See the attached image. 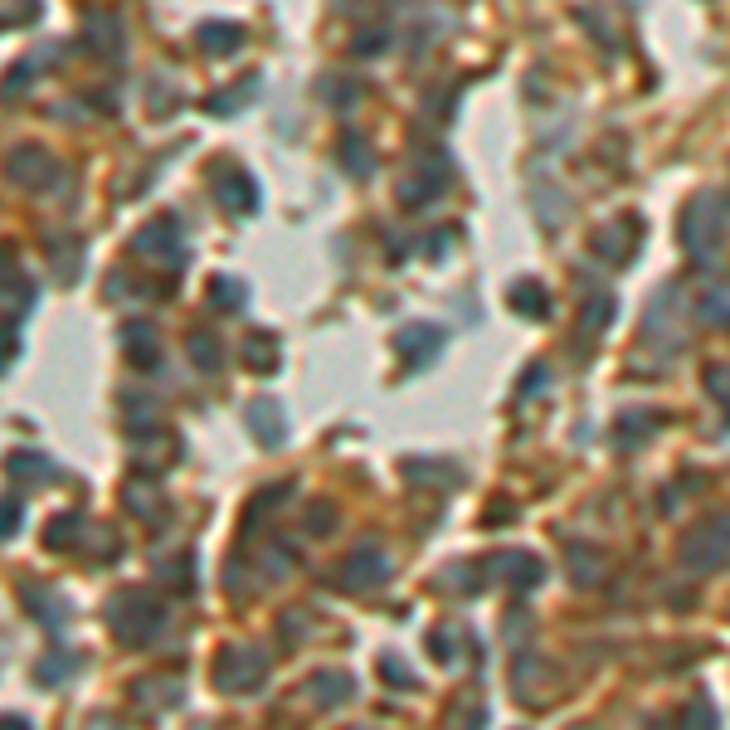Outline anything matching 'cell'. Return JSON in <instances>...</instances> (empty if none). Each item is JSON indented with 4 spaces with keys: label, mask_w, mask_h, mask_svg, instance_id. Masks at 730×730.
<instances>
[{
    "label": "cell",
    "mask_w": 730,
    "mask_h": 730,
    "mask_svg": "<svg viewBox=\"0 0 730 730\" xmlns=\"http://www.w3.org/2000/svg\"><path fill=\"white\" fill-rule=\"evenodd\" d=\"M726 234H730V195H721V190H696L692 200H687V210H682V219H677L682 249L696 263H716Z\"/></svg>",
    "instance_id": "1"
},
{
    "label": "cell",
    "mask_w": 730,
    "mask_h": 730,
    "mask_svg": "<svg viewBox=\"0 0 730 730\" xmlns=\"http://www.w3.org/2000/svg\"><path fill=\"white\" fill-rule=\"evenodd\" d=\"M108 628L127 648H146L166 628V609L151 594H142V589H122V594L108 599Z\"/></svg>",
    "instance_id": "2"
},
{
    "label": "cell",
    "mask_w": 730,
    "mask_h": 730,
    "mask_svg": "<svg viewBox=\"0 0 730 730\" xmlns=\"http://www.w3.org/2000/svg\"><path fill=\"white\" fill-rule=\"evenodd\" d=\"M268 672H273L268 653H263V648H249V643H229V648H219V657H215V687L229 696L263 692Z\"/></svg>",
    "instance_id": "3"
},
{
    "label": "cell",
    "mask_w": 730,
    "mask_h": 730,
    "mask_svg": "<svg viewBox=\"0 0 730 730\" xmlns=\"http://www.w3.org/2000/svg\"><path fill=\"white\" fill-rule=\"evenodd\" d=\"M677 560H682L692 575H711V570L730 565V516H716V521L692 526V531L682 536V546H677Z\"/></svg>",
    "instance_id": "4"
},
{
    "label": "cell",
    "mask_w": 730,
    "mask_h": 730,
    "mask_svg": "<svg viewBox=\"0 0 730 730\" xmlns=\"http://www.w3.org/2000/svg\"><path fill=\"white\" fill-rule=\"evenodd\" d=\"M482 580L511 584V589H536V584L546 580V565H541V555H531V550L507 546V550H492V555H487Z\"/></svg>",
    "instance_id": "5"
},
{
    "label": "cell",
    "mask_w": 730,
    "mask_h": 730,
    "mask_svg": "<svg viewBox=\"0 0 730 730\" xmlns=\"http://www.w3.org/2000/svg\"><path fill=\"white\" fill-rule=\"evenodd\" d=\"M132 249H137V254H146V258H156V263H166V268H181V263H185V249H181V219H176V215L151 219L146 229H137Z\"/></svg>",
    "instance_id": "6"
},
{
    "label": "cell",
    "mask_w": 730,
    "mask_h": 730,
    "mask_svg": "<svg viewBox=\"0 0 730 730\" xmlns=\"http://www.w3.org/2000/svg\"><path fill=\"white\" fill-rule=\"evenodd\" d=\"M385 580H390V560H385V550L370 546V541H361V546L346 555V565H341V584H346V589H356V594H365V589H380Z\"/></svg>",
    "instance_id": "7"
},
{
    "label": "cell",
    "mask_w": 730,
    "mask_h": 730,
    "mask_svg": "<svg viewBox=\"0 0 730 730\" xmlns=\"http://www.w3.org/2000/svg\"><path fill=\"white\" fill-rule=\"evenodd\" d=\"M443 341H448V331L438 327V322H409L395 336V351L409 361V370H419V365H429L443 351Z\"/></svg>",
    "instance_id": "8"
},
{
    "label": "cell",
    "mask_w": 730,
    "mask_h": 730,
    "mask_svg": "<svg viewBox=\"0 0 730 730\" xmlns=\"http://www.w3.org/2000/svg\"><path fill=\"white\" fill-rule=\"evenodd\" d=\"M215 200L229 210V215H254L258 210V185L249 171H234V166H224L215 176Z\"/></svg>",
    "instance_id": "9"
},
{
    "label": "cell",
    "mask_w": 730,
    "mask_h": 730,
    "mask_svg": "<svg viewBox=\"0 0 730 730\" xmlns=\"http://www.w3.org/2000/svg\"><path fill=\"white\" fill-rule=\"evenodd\" d=\"M244 414H249V434H254L263 448H278V443L288 438V414H283V404L278 400L263 395V400H254Z\"/></svg>",
    "instance_id": "10"
},
{
    "label": "cell",
    "mask_w": 730,
    "mask_h": 730,
    "mask_svg": "<svg viewBox=\"0 0 730 730\" xmlns=\"http://www.w3.org/2000/svg\"><path fill=\"white\" fill-rule=\"evenodd\" d=\"M633 244H638V219L633 215H619L614 224H604L594 234V254H604L609 263H628L633 258Z\"/></svg>",
    "instance_id": "11"
},
{
    "label": "cell",
    "mask_w": 730,
    "mask_h": 730,
    "mask_svg": "<svg viewBox=\"0 0 730 730\" xmlns=\"http://www.w3.org/2000/svg\"><path fill=\"white\" fill-rule=\"evenodd\" d=\"M307 696H312L322 711H336V706H346V701L356 696V682H351L346 672H331V667H322V672H312V677H307Z\"/></svg>",
    "instance_id": "12"
},
{
    "label": "cell",
    "mask_w": 730,
    "mask_h": 730,
    "mask_svg": "<svg viewBox=\"0 0 730 730\" xmlns=\"http://www.w3.org/2000/svg\"><path fill=\"white\" fill-rule=\"evenodd\" d=\"M10 176H15V185L39 190L44 181H54V161H49L44 146H20V151L10 156Z\"/></svg>",
    "instance_id": "13"
},
{
    "label": "cell",
    "mask_w": 730,
    "mask_h": 730,
    "mask_svg": "<svg viewBox=\"0 0 730 730\" xmlns=\"http://www.w3.org/2000/svg\"><path fill=\"white\" fill-rule=\"evenodd\" d=\"M404 477L419 487H453V482H463V468L448 458H404Z\"/></svg>",
    "instance_id": "14"
},
{
    "label": "cell",
    "mask_w": 730,
    "mask_h": 730,
    "mask_svg": "<svg viewBox=\"0 0 730 730\" xmlns=\"http://www.w3.org/2000/svg\"><path fill=\"white\" fill-rule=\"evenodd\" d=\"M20 599H25V604H30V614H35L44 628H54V633L69 623V609H64V599H59L54 589H44V584H20Z\"/></svg>",
    "instance_id": "15"
},
{
    "label": "cell",
    "mask_w": 730,
    "mask_h": 730,
    "mask_svg": "<svg viewBox=\"0 0 730 730\" xmlns=\"http://www.w3.org/2000/svg\"><path fill=\"white\" fill-rule=\"evenodd\" d=\"M443 185H448V166H443V161H429V171H419L414 181L400 185V200L404 205H429L434 195H443Z\"/></svg>",
    "instance_id": "16"
},
{
    "label": "cell",
    "mask_w": 730,
    "mask_h": 730,
    "mask_svg": "<svg viewBox=\"0 0 730 730\" xmlns=\"http://www.w3.org/2000/svg\"><path fill=\"white\" fill-rule=\"evenodd\" d=\"M122 351L142 365V370H151L156 356H161V341H156V331L146 327V322H127V327H122Z\"/></svg>",
    "instance_id": "17"
},
{
    "label": "cell",
    "mask_w": 730,
    "mask_h": 730,
    "mask_svg": "<svg viewBox=\"0 0 730 730\" xmlns=\"http://www.w3.org/2000/svg\"><path fill=\"white\" fill-rule=\"evenodd\" d=\"M10 473L25 477V482H59L64 468H59V463H49V458L35 453V448H15V453H10Z\"/></svg>",
    "instance_id": "18"
},
{
    "label": "cell",
    "mask_w": 730,
    "mask_h": 730,
    "mask_svg": "<svg viewBox=\"0 0 730 730\" xmlns=\"http://www.w3.org/2000/svg\"><path fill=\"white\" fill-rule=\"evenodd\" d=\"M672 307H677V288H657L653 307H648V317H643V331L653 336V341H672L677 327H672Z\"/></svg>",
    "instance_id": "19"
},
{
    "label": "cell",
    "mask_w": 730,
    "mask_h": 730,
    "mask_svg": "<svg viewBox=\"0 0 730 730\" xmlns=\"http://www.w3.org/2000/svg\"><path fill=\"white\" fill-rule=\"evenodd\" d=\"M511 307H516L521 317H531V322H546L550 317V297H546V288H541L536 278L511 283Z\"/></svg>",
    "instance_id": "20"
},
{
    "label": "cell",
    "mask_w": 730,
    "mask_h": 730,
    "mask_svg": "<svg viewBox=\"0 0 730 730\" xmlns=\"http://www.w3.org/2000/svg\"><path fill=\"white\" fill-rule=\"evenodd\" d=\"M614 312H619V302H614V292H594V297H584V312H580V336H594V331H604L614 322Z\"/></svg>",
    "instance_id": "21"
},
{
    "label": "cell",
    "mask_w": 730,
    "mask_h": 730,
    "mask_svg": "<svg viewBox=\"0 0 730 730\" xmlns=\"http://www.w3.org/2000/svg\"><path fill=\"white\" fill-rule=\"evenodd\" d=\"M88 44L103 54V59H117L122 54V25L112 15H88Z\"/></svg>",
    "instance_id": "22"
},
{
    "label": "cell",
    "mask_w": 730,
    "mask_h": 730,
    "mask_svg": "<svg viewBox=\"0 0 730 730\" xmlns=\"http://www.w3.org/2000/svg\"><path fill=\"white\" fill-rule=\"evenodd\" d=\"M54 249V273H59V283L69 288V283H78V273H83V239H54L49 244Z\"/></svg>",
    "instance_id": "23"
},
{
    "label": "cell",
    "mask_w": 730,
    "mask_h": 730,
    "mask_svg": "<svg viewBox=\"0 0 730 730\" xmlns=\"http://www.w3.org/2000/svg\"><path fill=\"white\" fill-rule=\"evenodd\" d=\"M200 44H205L210 54H234V49L244 44V30L229 25V20H210V25H200Z\"/></svg>",
    "instance_id": "24"
},
{
    "label": "cell",
    "mask_w": 730,
    "mask_h": 730,
    "mask_svg": "<svg viewBox=\"0 0 730 730\" xmlns=\"http://www.w3.org/2000/svg\"><path fill=\"white\" fill-rule=\"evenodd\" d=\"M244 361L254 365V370H263V375H273L278 370V336L273 331H254L249 346H244Z\"/></svg>",
    "instance_id": "25"
},
{
    "label": "cell",
    "mask_w": 730,
    "mask_h": 730,
    "mask_svg": "<svg viewBox=\"0 0 730 730\" xmlns=\"http://www.w3.org/2000/svg\"><path fill=\"white\" fill-rule=\"evenodd\" d=\"M185 351H190V361L200 365L205 375H215L219 361H224V351H219V341L210 331H190V336H185Z\"/></svg>",
    "instance_id": "26"
},
{
    "label": "cell",
    "mask_w": 730,
    "mask_h": 730,
    "mask_svg": "<svg viewBox=\"0 0 730 730\" xmlns=\"http://www.w3.org/2000/svg\"><path fill=\"white\" fill-rule=\"evenodd\" d=\"M531 205H536V215H541V224H546V229H555L560 219L570 215V200H565V195H550L546 181L531 185Z\"/></svg>",
    "instance_id": "27"
},
{
    "label": "cell",
    "mask_w": 730,
    "mask_h": 730,
    "mask_svg": "<svg viewBox=\"0 0 730 730\" xmlns=\"http://www.w3.org/2000/svg\"><path fill=\"white\" fill-rule=\"evenodd\" d=\"M341 166H346L351 176H370V171H375L370 142H365V137H356V132H346V137H341Z\"/></svg>",
    "instance_id": "28"
},
{
    "label": "cell",
    "mask_w": 730,
    "mask_h": 730,
    "mask_svg": "<svg viewBox=\"0 0 730 730\" xmlns=\"http://www.w3.org/2000/svg\"><path fill=\"white\" fill-rule=\"evenodd\" d=\"M244 297H249V288H244L239 278H229V273H215V278H210V302H215L219 312H239Z\"/></svg>",
    "instance_id": "29"
},
{
    "label": "cell",
    "mask_w": 730,
    "mask_h": 730,
    "mask_svg": "<svg viewBox=\"0 0 730 730\" xmlns=\"http://www.w3.org/2000/svg\"><path fill=\"white\" fill-rule=\"evenodd\" d=\"M696 317L706 322V327H730V292L711 288L696 297Z\"/></svg>",
    "instance_id": "30"
},
{
    "label": "cell",
    "mask_w": 730,
    "mask_h": 730,
    "mask_svg": "<svg viewBox=\"0 0 730 730\" xmlns=\"http://www.w3.org/2000/svg\"><path fill=\"white\" fill-rule=\"evenodd\" d=\"M78 526H83V516H78V511H64V516H49L44 546H49V550H69L73 541H78Z\"/></svg>",
    "instance_id": "31"
},
{
    "label": "cell",
    "mask_w": 730,
    "mask_h": 730,
    "mask_svg": "<svg viewBox=\"0 0 730 730\" xmlns=\"http://www.w3.org/2000/svg\"><path fill=\"white\" fill-rule=\"evenodd\" d=\"M73 667H78V662H73L69 653H49L35 667V682H39V687H59V682H69V677H73Z\"/></svg>",
    "instance_id": "32"
},
{
    "label": "cell",
    "mask_w": 730,
    "mask_h": 730,
    "mask_svg": "<svg viewBox=\"0 0 730 730\" xmlns=\"http://www.w3.org/2000/svg\"><path fill=\"white\" fill-rule=\"evenodd\" d=\"M254 88H258V78H244V83H234V88H224V93H215L205 108L210 112H219V117H229V112H239L244 103L239 98H254Z\"/></svg>",
    "instance_id": "33"
},
{
    "label": "cell",
    "mask_w": 730,
    "mask_h": 730,
    "mask_svg": "<svg viewBox=\"0 0 730 730\" xmlns=\"http://www.w3.org/2000/svg\"><path fill=\"white\" fill-rule=\"evenodd\" d=\"M288 497H292V482H273V487H263V497H258L254 507H249V526H254V521H263L268 511H278L283 502H288Z\"/></svg>",
    "instance_id": "34"
},
{
    "label": "cell",
    "mask_w": 730,
    "mask_h": 730,
    "mask_svg": "<svg viewBox=\"0 0 730 730\" xmlns=\"http://www.w3.org/2000/svg\"><path fill=\"white\" fill-rule=\"evenodd\" d=\"M127 507L137 511V516H146V521H156V516H161V497H151L146 482H132V487H127Z\"/></svg>",
    "instance_id": "35"
},
{
    "label": "cell",
    "mask_w": 730,
    "mask_h": 730,
    "mask_svg": "<svg viewBox=\"0 0 730 730\" xmlns=\"http://www.w3.org/2000/svg\"><path fill=\"white\" fill-rule=\"evenodd\" d=\"M20 526H25V502L10 492V497H5V511H0V536H5V541H15V536H20Z\"/></svg>",
    "instance_id": "36"
},
{
    "label": "cell",
    "mask_w": 730,
    "mask_h": 730,
    "mask_svg": "<svg viewBox=\"0 0 730 730\" xmlns=\"http://www.w3.org/2000/svg\"><path fill=\"white\" fill-rule=\"evenodd\" d=\"M706 390H711L716 404H726V424H730V365H711L706 370Z\"/></svg>",
    "instance_id": "37"
},
{
    "label": "cell",
    "mask_w": 730,
    "mask_h": 730,
    "mask_svg": "<svg viewBox=\"0 0 730 730\" xmlns=\"http://www.w3.org/2000/svg\"><path fill=\"white\" fill-rule=\"evenodd\" d=\"M570 560H575V584H594V575H599V555L589 546H570Z\"/></svg>",
    "instance_id": "38"
},
{
    "label": "cell",
    "mask_w": 730,
    "mask_h": 730,
    "mask_svg": "<svg viewBox=\"0 0 730 730\" xmlns=\"http://www.w3.org/2000/svg\"><path fill=\"white\" fill-rule=\"evenodd\" d=\"M638 414H643V409H623V414H619V438H623V443H633L638 434L648 438L657 429V419H638Z\"/></svg>",
    "instance_id": "39"
},
{
    "label": "cell",
    "mask_w": 730,
    "mask_h": 730,
    "mask_svg": "<svg viewBox=\"0 0 730 730\" xmlns=\"http://www.w3.org/2000/svg\"><path fill=\"white\" fill-rule=\"evenodd\" d=\"M682 726H721V716L711 711V696L706 692H696V701L682 711Z\"/></svg>",
    "instance_id": "40"
},
{
    "label": "cell",
    "mask_w": 730,
    "mask_h": 730,
    "mask_svg": "<svg viewBox=\"0 0 730 730\" xmlns=\"http://www.w3.org/2000/svg\"><path fill=\"white\" fill-rule=\"evenodd\" d=\"M380 672H385V677H390V682H395L400 692H414V687H419V677H414V672H409V667H404V662H400L395 653L380 657Z\"/></svg>",
    "instance_id": "41"
},
{
    "label": "cell",
    "mask_w": 730,
    "mask_h": 730,
    "mask_svg": "<svg viewBox=\"0 0 730 730\" xmlns=\"http://www.w3.org/2000/svg\"><path fill=\"white\" fill-rule=\"evenodd\" d=\"M331 526H336V511H331L327 502H317V507L307 511V531H312V536H327Z\"/></svg>",
    "instance_id": "42"
},
{
    "label": "cell",
    "mask_w": 730,
    "mask_h": 730,
    "mask_svg": "<svg viewBox=\"0 0 730 730\" xmlns=\"http://www.w3.org/2000/svg\"><path fill=\"white\" fill-rule=\"evenodd\" d=\"M429 643H434V657H438V662H458V648H453V633H443V628H438V633L429 638Z\"/></svg>",
    "instance_id": "43"
},
{
    "label": "cell",
    "mask_w": 730,
    "mask_h": 730,
    "mask_svg": "<svg viewBox=\"0 0 730 730\" xmlns=\"http://www.w3.org/2000/svg\"><path fill=\"white\" fill-rule=\"evenodd\" d=\"M526 375H531V380H521V395H536V390L546 385V365L536 361V365H531V370H526Z\"/></svg>",
    "instance_id": "44"
},
{
    "label": "cell",
    "mask_w": 730,
    "mask_h": 730,
    "mask_svg": "<svg viewBox=\"0 0 730 730\" xmlns=\"http://www.w3.org/2000/svg\"><path fill=\"white\" fill-rule=\"evenodd\" d=\"M385 39H390L385 30H375V35H361V39H356V54H375V49H385Z\"/></svg>",
    "instance_id": "45"
},
{
    "label": "cell",
    "mask_w": 730,
    "mask_h": 730,
    "mask_svg": "<svg viewBox=\"0 0 730 730\" xmlns=\"http://www.w3.org/2000/svg\"><path fill=\"white\" fill-rule=\"evenodd\" d=\"M25 83H30V69H10V83H5V88L15 93V88H25Z\"/></svg>",
    "instance_id": "46"
}]
</instances>
